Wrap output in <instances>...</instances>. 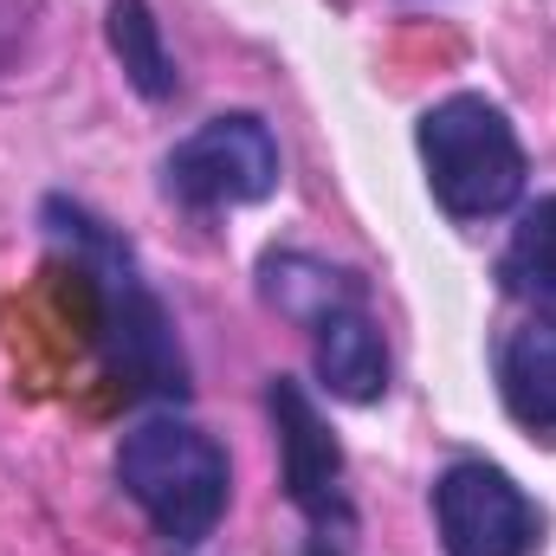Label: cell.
Instances as JSON below:
<instances>
[{
    "instance_id": "1",
    "label": "cell",
    "mask_w": 556,
    "mask_h": 556,
    "mask_svg": "<svg viewBox=\"0 0 556 556\" xmlns=\"http://www.w3.org/2000/svg\"><path fill=\"white\" fill-rule=\"evenodd\" d=\"M39 227L52 247L72 253V266L98 304V343H104L117 389L130 402H188V356H181L168 304L142 278L137 247L104 214H91L85 201H65V194H46Z\"/></svg>"
},
{
    "instance_id": "2",
    "label": "cell",
    "mask_w": 556,
    "mask_h": 556,
    "mask_svg": "<svg viewBox=\"0 0 556 556\" xmlns=\"http://www.w3.org/2000/svg\"><path fill=\"white\" fill-rule=\"evenodd\" d=\"M260 291L278 317L304 324L311 356H317V382L337 402L369 408L389 395V337H382V317L369 304L363 273L330 266V260L298 253V247H273L260 260Z\"/></svg>"
},
{
    "instance_id": "3",
    "label": "cell",
    "mask_w": 556,
    "mask_h": 556,
    "mask_svg": "<svg viewBox=\"0 0 556 556\" xmlns=\"http://www.w3.org/2000/svg\"><path fill=\"white\" fill-rule=\"evenodd\" d=\"M117 485H124V498L137 505L142 518L155 525L162 544L201 551L220 531L227 505H233V459H227V446L207 427H194L188 415L162 408V415H142L124 433V446H117Z\"/></svg>"
},
{
    "instance_id": "4",
    "label": "cell",
    "mask_w": 556,
    "mask_h": 556,
    "mask_svg": "<svg viewBox=\"0 0 556 556\" xmlns=\"http://www.w3.org/2000/svg\"><path fill=\"white\" fill-rule=\"evenodd\" d=\"M415 149H420V168H427V194L459 227L498 220V214H511L525 201L531 155L518 142V124L479 91H453L433 111H420Z\"/></svg>"
},
{
    "instance_id": "5",
    "label": "cell",
    "mask_w": 556,
    "mask_h": 556,
    "mask_svg": "<svg viewBox=\"0 0 556 556\" xmlns=\"http://www.w3.org/2000/svg\"><path fill=\"white\" fill-rule=\"evenodd\" d=\"M285 181L278 137L260 111H227L207 117L201 130L162 155V194L188 214H227V207H260Z\"/></svg>"
},
{
    "instance_id": "6",
    "label": "cell",
    "mask_w": 556,
    "mask_h": 556,
    "mask_svg": "<svg viewBox=\"0 0 556 556\" xmlns=\"http://www.w3.org/2000/svg\"><path fill=\"white\" fill-rule=\"evenodd\" d=\"M266 415H273V433H278L285 498L304 518V538L356 544V498L343 485V440L330 433V420L311 402V389L298 376H273L266 382Z\"/></svg>"
},
{
    "instance_id": "7",
    "label": "cell",
    "mask_w": 556,
    "mask_h": 556,
    "mask_svg": "<svg viewBox=\"0 0 556 556\" xmlns=\"http://www.w3.org/2000/svg\"><path fill=\"white\" fill-rule=\"evenodd\" d=\"M433 531L446 556H538L544 511L492 459H453L433 479Z\"/></svg>"
},
{
    "instance_id": "8",
    "label": "cell",
    "mask_w": 556,
    "mask_h": 556,
    "mask_svg": "<svg viewBox=\"0 0 556 556\" xmlns=\"http://www.w3.org/2000/svg\"><path fill=\"white\" fill-rule=\"evenodd\" d=\"M498 402L538 446H556V311H531L492 350Z\"/></svg>"
},
{
    "instance_id": "9",
    "label": "cell",
    "mask_w": 556,
    "mask_h": 556,
    "mask_svg": "<svg viewBox=\"0 0 556 556\" xmlns=\"http://www.w3.org/2000/svg\"><path fill=\"white\" fill-rule=\"evenodd\" d=\"M104 39H111V52H117V65H124V78L137 85L142 104H168V98L181 91L175 52H168L162 20H155L149 0H111V13H104Z\"/></svg>"
},
{
    "instance_id": "10",
    "label": "cell",
    "mask_w": 556,
    "mask_h": 556,
    "mask_svg": "<svg viewBox=\"0 0 556 556\" xmlns=\"http://www.w3.org/2000/svg\"><path fill=\"white\" fill-rule=\"evenodd\" d=\"M498 285L525 298L531 311H556V194L518 207V227L498 253Z\"/></svg>"
}]
</instances>
